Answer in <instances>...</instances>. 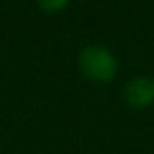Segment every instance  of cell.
Instances as JSON below:
<instances>
[{"instance_id":"1","label":"cell","mask_w":154,"mask_h":154,"mask_svg":"<svg viewBox=\"0 0 154 154\" xmlns=\"http://www.w3.org/2000/svg\"><path fill=\"white\" fill-rule=\"evenodd\" d=\"M78 68L93 82H110L118 70L114 55L101 45L85 47L78 55Z\"/></svg>"},{"instance_id":"2","label":"cell","mask_w":154,"mask_h":154,"mask_svg":"<svg viewBox=\"0 0 154 154\" xmlns=\"http://www.w3.org/2000/svg\"><path fill=\"white\" fill-rule=\"evenodd\" d=\"M122 99L131 108H146L154 103V78L152 76H133L122 87Z\"/></svg>"},{"instance_id":"3","label":"cell","mask_w":154,"mask_h":154,"mask_svg":"<svg viewBox=\"0 0 154 154\" xmlns=\"http://www.w3.org/2000/svg\"><path fill=\"white\" fill-rule=\"evenodd\" d=\"M36 2L45 13H57L70 2V0H36Z\"/></svg>"}]
</instances>
